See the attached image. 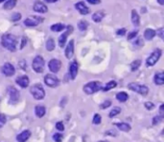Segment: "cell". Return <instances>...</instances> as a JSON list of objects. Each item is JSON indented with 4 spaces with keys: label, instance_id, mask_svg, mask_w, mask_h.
Here are the masks:
<instances>
[{
    "label": "cell",
    "instance_id": "6da1fadb",
    "mask_svg": "<svg viewBox=\"0 0 164 142\" xmlns=\"http://www.w3.org/2000/svg\"><path fill=\"white\" fill-rule=\"evenodd\" d=\"M1 44L8 51H15L17 50V37L14 34H12V33H5V34L2 35Z\"/></svg>",
    "mask_w": 164,
    "mask_h": 142
},
{
    "label": "cell",
    "instance_id": "7a4b0ae2",
    "mask_svg": "<svg viewBox=\"0 0 164 142\" xmlns=\"http://www.w3.org/2000/svg\"><path fill=\"white\" fill-rule=\"evenodd\" d=\"M103 88L102 83L99 81H91L84 86V92L87 95H92Z\"/></svg>",
    "mask_w": 164,
    "mask_h": 142
},
{
    "label": "cell",
    "instance_id": "3957f363",
    "mask_svg": "<svg viewBox=\"0 0 164 142\" xmlns=\"http://www.w3.org/2000/svg\"><path fill=\"white\" fill-rule=\"evenodd\" d=\"M44 59L42 56L41 55H36L34 60H33V64H32V67L34 69V71L37 73H41L44 71Z\"/></svg>",
    "mask_w": 164,
    "mask_h": 142
},
{
    "label": "cell",
    "instance_id": "277c9868",
    "mask_svg": "<svg viewBox=\"0 0 164 142\" xmlns=\"http://www.w3.org/2000/svg\"><path fill=\"white\" fill-rule=\"evenodd\" d=\"M30 92H31L32 95L34 96V98H36L37 100H41V99L44 98V96H45L44 89L40 84H36V85L32 86L30 89Z\"/></svg>",
    "mask_w": 164,
    "mask_h": 142
},
{
    "label": "cell",
    "instance_id": "5b68a950",
    "mask_svg": "<svg viewBox=\"0 0 164 142\" xmlns=\"http://www.w3.org/2000/svg\"><path fill=\"white\" fill-rule=\"evenodd\" d=\"M128 87L131 91L136 92V93L143 95H146L149 93V88L145 85H140V84H137V83H130L128 85Z\"/></svg>",
    "mask_w": 164,
    "mask_h": 142
},
{
    "label": "cell",
    "instance_id": "8992f818",
    "mask_svg": "<svg viewBox=\"0 0 164 142\" xmlns=\"http://www.w3.org/2000/svg\"><path fill=\"white\" fill-rule=\"evenodd\" d=\"M161 54H162V51H161L160 49L155 50L153 53L151 54V55L147 58V60H146L147 66H154L155 64L159 60V58L161 56Z\"/></svg>",
    "mask_w": 164,
    "mask_h": 142
},
{
    "label": "cell",
    "instance_id": "52a82bcc",
    "mask_svg": "<svg viewBox=\"0 0 164 142\" xmlns=\"http://www.w3.org/2000/svg\"><path fill=\"white\" fill-rule=\"evenodd\" d=\"M44 82L48 87H51V88H55L58 87L60 84V79L58 77L52 73H48L45 75L44 77Z\"/></svg>",
    "mask_w": 164,
    "mask_h": 142
},
{
    "label": "cell",
    "instance_id": "ba28073f",
    "mask_svg": "<svg viewBox=\"0 0 164 142\" xmlns=\"http://www.w3.org/2000/svg\"><path fill=\"white\" fill-rule=\"evenodd\" d=\"M43 21V18L41 16H30L24 20V25L27 27H36Z\"/></svg>",
    "mask_w": 164,
    "mask_h": 142
},
{
    "label": "cell",
    "instance_id": "9c48e42d",
    "mask_svg": "<svg viewBox=\"0 0 164 142\" xmlns=\"http://www.w3.org/2000/svg\"><path fill=\"white\" fill-rule=\"evenodd\" d=\"M73 32V27L72 26H67L66 27V31L62 33L60 36V38H59V45H60V48H64L65 47V42H66V40H67V36L71 33Z\"/></svg>",
    "mask_w": 164,
    "mask_h": 142
},
{
    "label": "cell",
    "instance_id": "30bf717a",
    "mask_svg": "<svg viewBox=\"0 0 164 142\" xmlns=\"http://www.w3.org/2000/svg\"><path fill=\"white\" fill-rule=\"evenodd\" d=\"M60 67H61V62L56 58L51 59L48 63V68L52 73H58L60 70Z\"/></svg>",
    "mask_w": 164,
    "mask_h": 142
},
{
    "label": "cell",
    "instance_id": "8fae6325",
    "mask_svg": "<svg viewBox=\"0 0 164 142\" xmlns=\"http://www.w3.org/2000/svg\"><path fill=\"white\" fill-rule=\"evenodd\" d=\"M1 72L3 74H5L6 76H12L14 75L15 73H16V69L15 67L12 65L11 63H5L4 65L1 67Z\"/></svg>",
    "mask_w": 164,
    "mask_h": 142
},
{
    "label": "cell",
    "instance_id": "7c38bea8",
    "mask_svg": "<svg viewBox=\"0 0 164 142\" xmlns=\"http://www.w3.org/2000/svg\"><path fill=\"white\" fill-rule=\"evenodd\" d=\"M33 10L36 12H40V14H45L48 11L47 6L41 1H36L33 6Z\"/></svg>",
    "mask_w": 164,
    "mask_h": 142
},
{
    "label": "cell",
    "instance_id": "4fadbf2b",
    "mask_svg": "<svg viewBox=\"0 0 164 142\" xmlns=\"http://www.w3.org/2000/svg\"><path fill=\"white\" fill-rule=\"evenodd\" d=\"M78 69H79V65H78V62L77 61H73L71 62L70 66H69V74L71 79L74 80L76 78V76L78 74Z\"/></svg>",
    "mask_w": 164,
    "mask_h": 142
},
{
    "label": "cell",
    "instance_id": "5bb4252c",
    "mask_svg": "<svg viewBox=\"0 0 164 142\" xmlns=\"http://www.w3.org/2000/svg\"><path fill=\"white\" fill-rule=\"evenodd\" d=\"M8 91L10 95V100L12 101V103H17L19 99V94L17 92V90L14 87H10L8 89Z\"/></svg>",
    "mask_w": 164,
    "mask_h": 142
},
{
    "label": "cell",
    "instance_id": "9a60e30c",
    "mask_svg": "<svg viewBox=\"0 0 164 142\" xmlns=\"http://www.w3.org/2000/svg\"><path fill=\"white\" fill-rule=\"evenodd\" d=\"M75 8H76V10L80 12L81 15L84 16V15H87L90 12V10L89 8H87L84 4V2L81 1V2H78L76 3V5H75Z\"/></svg>",
    "mask_w": 164,
    "mask_h": 142
},
{
    "label": "cell",
    "instance_id": "2e32d148",
    "mask_svg": "<svg viewBox=\"0 0 164 142\" xmlns=\"http://www.w3.org/2000/svg\"><path fill=\"white\" fill-rule=\"evenodd\" d=\"M16 82L21 87V88H27L30 84V79L27 75H21L16 79Z\"/></svg>",
    "mask_w": 164,
    "mask_h": 142
},
{
    "label": "cell",
    "instance_id": "e0dca14e",
    "mask_svg": "<svg viewBox=\"0 0 164 142\" xmlns=\"http://www.w3.org/2000/svg\"><path fill=\"white\" fill-rule=\"evenodd\" d=\"M73 55H74V40L72 39L68 42V44L65 48V56H66V58L70 59V58H72Z\"/></svg>",
    "mask_w": 164,
    "mask_h": 142
},
{
    "label": "cell",
    "instance_id": "ac0fdd59",
    "mask_svg": "<svg viewBox=\"0 0 164 142\" xmlns=\"http://www.w3.org/2000/svg\"><path fill=\"white\" fill-rule=\"evenodd\" d=\"M30 136H31V132L29 130H25L17 136V142H26Z\"/></svg>",
    "mask_w": 164,
    "mask_h": 142
},
{
    "label": "cell",
    "instance_id": "d6986e66",
    "mask_svg": "<svg viewBox=\"0 0 164 142\" xmlns=\"http://www.w3.org/2000/svg\"><path fill=\"white\" fill-rule=\"evenodd\" d=\"M132 22L134 26H139V23H140V17H139V15L137 14L136 10H133L132 11Z\"/></svg>",
    "mask_w": 164,
    "mask_h": 142
},
{
    "label": "cell",
    "instance_id": "ffe728a7",
    "mask_svg": "<svg viewBox=\"0 0 164 142\" xmlns=\"http://www.w3.org/2000/svg\"><path fill=\"white\" fill-rule=\"evenodd\" d=\"M35 113H36V115L37 118H42V117H44V114H45V113H46L45 107H44V106H41V105L36 106V108H35Z\"/></svg>",
    "mask_w": 164,
    "mask_h": 142
},
{
    "label": "cell",
    "instance_id": "44dd1931",
    "mask_svg": "<svg viewBox=\"0 0 164 142\" xmlns=\"http://www.w3.org/2000/svg\"><path fill=\"white\" fill-rule=\"evenodd\" d=\"M104 16H105V12L102 11H96L95 14L92 16V20L96 23H99V22L102 21Z\"/></svg>",
    "mask_w": 164,
    "mask_h": 142
},
{
    "label": "cell",
    "instance_id": "7402d4cb",
    "mask_svg": "<svg viewBox=\"0 0 164 142\" xmlns=\"http://www.w3.org/2000/svg\"><path fill=\"white\" fill-rule=\"evenodd\" d=\"M156 36V31L153 29H146L144 33V37L147 40H152L153 38Z\"/></svg>",
    "mask_w": 164,
    "mask_h": 142
},
{
    "label": "cell",
    "instance_id": "603a6c76",
    "mask_svg": "<svg viewBox=\"0 0 164 142\" xmlns=\"http://www.w3.org/2000/svg\"><path fill=\"white\" fill-rule=\"evenodd\" d=\"M155 83L157 85H163L164 84V73L162 72L160 73H157L156 75H155Z\"/></svg>",
    "mask_w": 164,
    "mask_h": 142
},
{
    "label": "cell",
    "instance_id": "cb8c5ba5",
    "mask_svg": "<svg viewBox=\"0 0 164 142\" xmlns=\"http://www.w3.org/2000/svg\"><path fill=\"white\" fill-rule=\"evenodd\" d=\"M51 31L53 32H61V31H64L65 29V26L64 24H61V23H57V24H54L51 26Z\"/></svg>",
    "mask_w": 164,
    "mask_h": 142
},
{
    "label": "cell",
    "instance_id": "d4e9b609",
    "mask_svg": "<svg viewBox=\"0 0 164 142\" xmlns=\"http://www.w3.org/2000/svg\"><path fill=\"white\" fill-rule=\"evenodd\" d=\"M17 3V0H8V1L4 4L3 7L5 10H12L16 7Z\"/></svg>",
    "mask_w": 164,
    "mask_h": 142
},
{
    "label": "cell",
    "instance_id": "484cf974",
    "mask_svg": "<svg viewBox=\"0 0 164 142\" xmlns=\"http://www.w3.org/2000/svg\"><path fill=\"white\" fill-rule=\"evenodd\" d=\"M55 41H54V39L53 38H51L50 37L49 39L46 41V49H47V51H52L54 49H55Z\"/></svg>",
    "mask_w": 164,
    "mask_h": 142
},
{
    "label": "cell",
    "instance_id": "4316f807",
    "mask_svg": "<svg viewBox=\"0 0 164 142\" xmlns=\"http://www.w3.org/2000/svg\"><path fill=\"white\" fill-rule=\"evenodd\" d=\"M116 98L120 101V102H125V101H127L128 98H129V95L127 93H125V92H120L116 95Z\"/></svg>",
    "mask_w": 164,
    "mask_h": 142
},
{
    "label": "cell",
    "instance_id": "83f0119b",
    "mask_svg": "<svg viewBox=\"0 0 164 142\" xmlns=\"http://www.w3.org/2000/svg\"><path fill=\"white\" fill-rule=\"evenodd\" d=\"M116 126L119 130H121L123 132H129L131 130V126L127 123H117Z\"/></svg>",
    "mask_w": 164,
    "mask_h": 142
},
{
    "label": "cell",
    "instance_id": "f1b7e54d",
    "mask_svg": "<svg viewBox=\"0 0 164 142\" xmlns=\"http://www.w3.org/2000/svg\"><path fill=\"white\" fill-rule=\"evenodd\" d=\"M140 65H141V60H139V59L134 60V61L131 64V70H132L133 72H134V71H136L138 68L140 67Z\"/></svg>",
    "mask_w": 164,
    "mask_h": 142
},
{
    "label": "cell",
    "instance_id": "f546056e",
    "mask_svg": "<svg viewBox=\"0 0 164 142\" xmlns=\"http://www.w3.org/2000/svg\"><path fill=\"white\" fill-rule=\"evenodd\" d=\"M88 27V23L85 21V20H81L79 23H78V28L80 31H85Z\"/></svg>",
    "mask_w": 164,
    "mask_h": 142
},
{
    "label": "cell",
    "instance_id": "4dcf8cb0",
    "mask_svg": "<svg viewBox=\"0 0 164 142\" xmlns=\"http://www.w3.org/2000/svg\"><path fill=\"white\" fill-rule=\"evenodd\" d=\"M116 85H117V83H116L115 81H110V82L107 83V84H106V86H105L104 88H102V89L104 90V91H109V90H110V89L115 88V87H116Z\"/></svg>",
    "mask_w": 164,
    "mask_h": 142
},
{
    "label": "cell",
    "instance_id": "1f68e13d",
    "mask_svg": "<svg viewBox=\"0 0 164 142\" xmlns=\"http://www.w3.org/2000/svg\"><path fill=\"white\" fill-rule=\"evenodd\" d=\"M121 112V109L119 107H115V108H113L110 113H109V118H114L115 115H117L118 113H120Z\"/></svg>",
    "mask_w": 164,
    "mask_h": 142
},
{
    "label": "cell",
    "instance_id": "d6a6232c",
    "mask_svg": "<svg viewBox=\"0 0 164 142\" xmlns=\"http://www.w3.org/2000/svg\"><path fill=\"white\" fill-rule=\"evenodd\" d=\"M101 120H102V118H101V115H100L99 113L94 114V117H93V120H92L94 124H96V125L100 124V123H101Z\"/></svg>",
    "mask_w": 164,
    "mask_h": 142
},
{
    "label": "cell",
    "instance_id": "836d02e7",
    "mask_svg": "<svg viewBox=\"0 0 164 142\" xmlns=\"http://www.w3.org/2000/svg\"><path fill=\"white\" fill-rule=\"evenodd\" d=\"M62 138H64V136H62V135H60L59 133H57V134H55L53 135V139H54L55 142H61Z\"/></svg>",
    "mask_w": 164,
    "mask_h": 142
},
{
    "label": "cell",
    "instance_id": "e575fe53",
    "mask_svg": "<svg viewBox=\"0 0 164 142\" xmlns=\"http://www.w3.org/2000/svg\"><path fill=\"white\" fill-rule=\"evenodd\" d=\"M111 105V101L110 100H106L104 101V103H102V104L100 105V109H107L108 107H109Z\"/></svg>",
    "mask_w": 164,
    "mask_h": 142
},
{
    "label": "cell",
    "instance_id": "d590c367",
    "mask_svg": "<svg viewBox=\"0 0 164 142\" xmlns=\"http://www.w3.org/2000/svg\"><path fill=\"white\" fill-rule=\"evenodd\" d=\"M20 18H21V15L19 14V12H16V14H14V15L12 16V17H11V19L12 21H18Z\"/></svg>",
    "mask_w": 164,
    "mask_h": 142
},
{
    "label": "cell",
    "instance_id": "8d00e7d4",
    "mask_svg": "<svg viewBox=\"0 0 164 142\" xmlns=\"http://www.w3.org/2000/svg\"><path fill=\"white\" fill-rule=\"evenodd\" d=\"M56 128H57V130H59L60 132H62V131L65 130V125H64V123H62L61 121H60V122H58L56 124Z\"/></svg>",
    "mask_w": 164,
    "mask_h": 142
},
{
    "label": "cell",
    "instance_id": "74e56055",
    "mask_svg": "<svg viewBox=\"0 0 164 142\" xmlns=\"http://www.w3.org/2000/svg\"><path fill=\"white\" fill-rule=\"evenodd\" d=\"M6 121H7V119H6L5 115L4 114H0V128H2L4 126Z\"/></svg>",
    "mask_w": 164,
    "mask_h": 142
},
{
    "label": "cell",
    "instance_id": "f35d334b",
    "mask_svg": "<svg viewBox=\"0 0 164 142\" xmlns=\"http://www.w3.org/2000/svg\"><path fill=\"white\" fill-rule=\"evenodd\" d=\"M161 121H162V118L159 117V115H157V117H155V118H154V119H153V124H154V125H157V124H159Z\"/></svg>",
    "mask_w": 164,
    "mask_h": 142
},
{
    "label": "cell",
    "instance_id": "ab89813d",
    "mask_svg": "<svg viewBox=\"0 0 164 142\" xmlns=\"http://www.w3.org/2000/svg\"><path fill=\"white\" fill-rule=\"evenodd\" d=\"M137 33H138V32H137V31L131 32V33H129V35H128V39H129V40H132L133 38H134V37L137 35Z\"/></svg>",
    "mask_w": 164,
    "mask_h": 142
},
{
    "label": "cell",
    "instance_id": "60d3db41",
    "mask_svg": "<svg viewBox=\"0 0 164 142\" xmlns=\"http://www.w3.org/2000/svg\"><path fill=\"white\" fill-rule=\"evenodd\" d=\"M163 28H159L157 32H156V34H157L161 39H163V37H164V35H163Z\"/></svg>",
    "mask_w": 164,
    "mask_h": 142
},
{
    "label": "cell",
    "instance_id": "b9f144b4",
    "mask_svg": "<svg viewBox=\"0 0 164 142\" xmlns=\"http://www.w3.org/2000/svg\"><path fill=\"white\" fill-rule=\"evenodd\" d=\"M145 107H146L148 110H152V109H154L155 105L153 104L152 102H146V103H145Z\"/></svg>",
    "mask_w": 164,
    "mask_h": 142
},
{
    "label": "cell",
    "instance_id": "7bdbcfd3",
    "mask_svg": "<svg viewBox=\"0 0 164 142\" xmlns=\"http://www.w3.org/2000/svg\"><path fill=\"white\" fill-rule=\"evenodd\" d=\"M126 32H127V30L126 29H120V30H117V32H116V34L117 35H124L125 33H126Z\"/></svg>",
    "mask_w": 164,
    "mask_h": 142
},
{
    "label": "cell",
    "instance_id": "ee69618b",
    "mask_svg": "<svg viewBox=\"0 0 164 142\" xmlns=\"http://www.w3.org/2000/svg\"><path fill=\"white\" fill-rule=\"evenodd\" d=\"M88 3H90L92 5H97V4H100L101 3V0H86Z\"/></svg>",
    "mask_w": 164,
    "mask_h": 142
},
{
    "label": "cell",
    "instance_id": "f6af8a7d",
    "mask_svg": "<svg viewBox=\"0 0 164 142\" xmlns=\"http://www.w3.org/2000/svg\"><path fill=\"white\" fill-rule=\"evenodd\" d=\"M159 112H160L159 117H161V118H163V117H164V105H161V106H160V110H159Z\"/></svg>",
    "mask_w": 164,
    "mask_h": 142
},
{
    "label": "cell",
    "instance_id": "bcb514c9",
    "mask_svg": "<svg viewBox=\"0 0 164 142\" xmlns=\"http://www.w3.org/2000/svg\"><path fill=\"white\" fill-rule=\"evenodd\" d=\"M135 44L138 45L139 47H142V46H143V41H142V39H140V38H139V39H137V41L135 42Z\"/></svg>",
    "mask_w": 164,
    "mask_h": 142
},
{
    "label": "cell",
    "instance_id": "7dc6e473",
    "mask_svg": "<svg viewBox=\"0 0 164 142\" xmlns=\"http://www.w3.org/2000/svg\"><path fill=\"white\" fill-rule=\"evenodd\" d=\"M27 42V39L25 37H22V43H21V46H20V49H23V47L25 46V43Z\"/></svg>",
    "mask_w": 164,
    "mask_h": 142
},
{
    "label": "cell",
    "instance_id": "c3c4849f",
    "mask_svg": "<svg viewBox=\"0 0 164 142\" xmlns=\"http://www.w3.org/2000/svg\"><path fill=\"white\" fill-rule=\"evenodd\" d=\"M46 2H48V3H54V2H57V1H59V0H45Z\"/></svg>",
    "mask_w": 164,
    "mask_h": 142
},
{
    "label": "cell",
    "instance_id": "681fc988",
    "mask_svg": "<svg viewBox=\"0 0 164 142\" xmlns=\"http://www.w3.org/2000/svg\"><path fill=\"white\" fill-rule=\"evenodd\" d=\"M113 131H108V133H107V135H116V134L115 133H112Z\"/></svg>",
    "mask_w": 164,
    "mask_h": 142
},
{
    "label": "cell",
    "instance_id": "f907efd6",
    "mask_svg": "<svg viewBox=\"0 0 164 142\" xmlns=\"http://www.w3.org/2000/svg\"><path fill=\"white\" fill-rule=\"evenodd\" d=\"M157 2L160 5H164V0H157Z\"/></svg>",
    "mask_w": 164,
    "mask_h": 142
},
{
    "label": "cell",
    "instance_id": "816d5d0a",
    "mask_svg": "<svg viewBox=\"0 0 164 142\" xmlns=\"http://www.w3.org/2000/svg\"><path fill=\"white\" fill-rule=\"evenodd\" d=\"M3 1H5V0H0V3H2Z\"/></svg>",
    "mask_w": 164,
    "mask_h": 142
},
{
    "label": "cell",
    "instance_id": "f5cc1de1",
    "mask_svg": "<svg viewBox=\"0 0 164 142\" xmlns=\"http://www.w3.org/2000/svg\"><path fill=\"white\" fill-rule=\"evenodd\" d=\"M99 142H109V141H105V140H104V141H99Z\"/></svg>",
    "mask_w": 164,
    "mask_h": 142
}]
</instances>
